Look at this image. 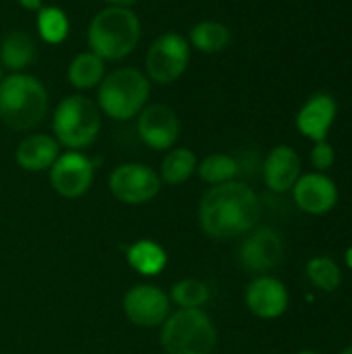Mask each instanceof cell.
Segmentation results:
<instances>
[{"label":"cell","mask_w":352,"mask_h":354,"mask_svg":"<svg viewBox=\"0 0 352 354\" xmlns=\"http://www.w3.org/2000/svg\"><path fill=\"white\" fill-rule=\"evenodd\" d=\"M261 216L257 193L243 180L210 187L199 201V226L218 241L245 236Z\"/></svg>","instance_id":"cell-1"},{"label":"cell","mask_w":352,"mask_h":354,"mask_svg":"<svg viewBox=\"0 0 352 354\" xmlns=\"http://www.w3.org/2000/svg\"><path fill=\"white\" fill-rule=\"evenodd\" d=\"M141 39V21L129 6H104L87 27V46L104 62L122 60L135 52Z\"/></svg>","instance_id":"cell-2"},{"label":"cell","mask_w":352,"mask_h":354,"mask_svg":"<svg viewBox=\"0 0 352 354\" xmlns=\"http://www.w3.org/2000/svg\"><path fill=\"white\" fill-rule=\"evenodd\" d=\"M50 108L46 85L29 73H10L0 81V120L15 131L37 127Z\"/></svg>","instance_id":"cell-3"},{"label":"cell","mask_w":352,"mask_h":354,"mask_svg":"<svg viewBox=\"0 0 352 354\" xmlns=\"http://www.w3.org/2000/svg\"><path fill=\"white\" fill-rule=\"evenodd\" d=\"M151 83L143 71L135 66H118L106 73L98 85V108L104 116L127 122L133 120L149 100Z\"/></svg>","instance_id":"cell-4"},{"label":"cell","mask_w":352,"mask_h":354,"mask_svg":"<svg viewBox=\"0 0 352 354\" xmlns=\"http://www.w3.org/2000/svg\"><path fill=\"white\" fill-rule=\"evenodd\" d=\"M102 131V112L98 104L81 93L62 97L52 112V137L60 147L81 151L95 143Z\"/></svg>","instance_id":"cell-5"},{"label":"cell","mask_w":352,"mask_h":354,"mask_svg":"<svg viewBox=\"0 0 352 354\" xmlns=\"http://www.w3.org/2000/svg\"><path fill=\"white\" fill-rule=\"evenodd\" d=\"M160 344L166 354H214L218 330L203 309H178L162 324Z\"/></svg>","instance_id":"cell-6"},{"label":"cell","mask_w":352,"mask_h":354,"mask_svg":"<svg viewBox=\"0 0 352 354\" xmlns=\"http://www.w3.org/2000/svg\"><path fill=\"white\" fill-rule=\"evenodd\" d=\"M191 46L178 31L158 35L145 52L143 73L151 85H172L189 68Z\"/></svg>","instance_id":"cell-7"},{"label":"cell","mask_w":352,"mask_h":354,"mask_svg":"<svg viewBox=\"0 0 352 354\" xmlns=\"http://www.w3.org/2000/svg\"><path fill=\"white\" fill-rule=\"evenodd\" d=\"M108 189L124 205H143L158 197L162 189L160 174L139 162H127L116 166L108 176Z\"/></svg>","instance_id":"cell-8"},{"label":"cell","mask_w":352,"mask_h":354,"mask_svg":"<svg viewBox=\"0 0 352 354\" xmlns=\"http://www.w3.org/2000/svg\"><path fill=\"white\" fill-rule=\"evenodd\" d=\"M284 259V241L272 226H255L245 234L239 249V263L249 274L263 276Z\"/></svg>","instance_id":"cell-9"},{"label":"cell","mask_w":352,"mask_h":354,"mask_svg":"<svg viewBox=\"0 0 352 354\" xmlns=\"http://www.w3.org/2000/svg\"><path fill=\"white\" fill-rule=\"evenodd\" d=\"M95 164L83 151H64L50 168V185L64 199L83 197L93 185Z\"/></svg>","instance_id":"cell-10"},{"label":"cell","mask_w":352,"mask_h":354,"mask_svg":"<svg viewBox=\"0 0 352 354\" xmlns=\"http://www.w3.org/2000/svg\"><path fill=\"white\" fill-rule=\"evenodd\" d=\"M122 311L139 328H158L170 315V297L154 284H137L127 290Z\"/></svg>","instance_id":"cell-11"},{"label":"cell","mask_w":352,"mask_h":354,"mask_svg":"<svg viewBox=\"0 0 352 354\" xmlns=\"http://www.w3.org/2000/svg\"><path fill=\"white\" fill-rule=\"evenodd\" d=\"M137 135L147 147L168 151L180 137L178 114L168 104H147L137 114Z\"/></svg>","instance_id":"cell-12"},{"label":"cell","mask_w":352,"mask_h":354,"mask_svg":"<svg viewBox=\"0 0 352 354\" xmlns=\"http://www.w3.org/2000/svg\"><path fill=\"white\" fill-rule=\"evenodd\" d=\"M245 305L259 319H278L286 313L290 295L282 280L263 274L249 282L245 290Z\"/></svg>","instance_id":"cell-13"},{"label":"cell","mask_w":352,"mask_h":354,"mask_svg":"<svg viewBox=\"0 0 352 354\" xmlns=\"http://www.w3.org/2000/svg\"><path fill=\"white\" fill-rule=\"evenodd\" d=\"M290 191L295 205L309 216H324L332 212L340 197L336 183L326 172L301 174Z\"/></svg>","instance_id":"cell-14"},{"label":"cell","mask_w":352,"mask_h":354,"mask_svg":"<svg viewBox=\"0 0 352 354\" xmlns=\"http://www.w3.org/2000/svg\"><path fill=\"white\" fill-rule=\"evenodd\" d=\"M338 116V102L334 95L326 91H317L307 97V102L299 108L295 124L299 133L307 139L324 141L328 139V133L332 131Z\"/></svg>","instance_id":"cell-15"},{"label":"cell","mask_w":352,"mask_h":354,"mask_svg":"<svg viewBox=\"0 0 352 354\" xmlns=\"http://www.w3.org/2000/svg\"><path fill=\"white\" fill-rule=\"evenodd\" d=\"M301 176V158L290 145H276L263 162V183L274 193H286Z\"/></svg>","instance_id":"cell-16"},{"label":"cell","mask_w":352,"mask_h":354,"mask_svg":"<svg viewBox=\"0 0 352 354\" xmlns=\"http://www.w3.org/2000/svg\"><path fill=\"white\" fill-rule=\"evenodd\" d=\"M60 156V145L52 135L31 133L27 135L15 151V160L19 168L27 172H44L50 170L56 158Z\"/></svg>","instance_id":"cell-17"},{"label":"cell","mask_w":352,"mask_h":354,"mask_svg":"<svg viewBox=\"0 0 352 354\" xmlns=\"http://www.w3.org/2000/svg\"><path fill=\"white\" fill-rule=\"evenodd\" d=\"M37 58V44L31 33L12 29L0 39V64L10 73H25Z\"/></svg>","instance_id":"cell-18"},{"label":"cell","mask_w":352,"mask_h":354,"mask_svg":"<svg viewBox=\"0 0 352 354\" xmlns=\"http://www.w3.org/2000/svg\"><path fill=\"white\" fill-rule=\"evenodd\" d=\"M230 39H232V33L228 25H224L222 21H214V19L195 23L187 35L191 50H197L201 54H220L230 46Z\"/></svg>","instance_id":"cell-19"},{"label":"cell","mask_w":352,"mask_h":354,"mask_svg":"<svg viewBox=\"0 0 352 354\" xmlns=\"http://www.w3.org/2000/svg\"><path fill=\"white\" fill-rule=\"evenodd\" d=\"M104 77H106V62L91 50L79 52L68 62V68H66L68 85L79 91L98 89V85L104 81Z\"/></svg>","instance_id":"cell-20"},{"label":"cell","mask_w":352,"mask_h":354,"mask_svg":"<svg viewBox=\"0 0 352 354\" xmlns=\"http://www.w3.org/2000/svg\"><path fill=\"white\" fill-rule=\"evenodd\" d=\"M127 261L135 272L151 278V276H160L164 272V268L168 266V253L156 241L141 239V241H135L127 249Z\"/></svg>","instance_id":"cell-21"},{"label":"cell","mask_w":352,"mask_h":354,"mask_svg":"<svg viewBox=\"0 0 352 354\" xmlns=\"http://www.w3.org/2000/svg\"><path fill=\"white\" fill-rule=\"evenodd\" d=\"M197 164H199V160L193 149H189V147L168 149V153L164 156V160L160 164V172H158L162 185L178 187V185L187 183L197 172Z\"/></svg>","instance_id":"cell-22"},{"label":"cell","mask_w":352,"mask_h":354,"mask_svg":"<svg viewBox=\"0 0 352 354\" xmlns=\"http://www.w3.org/2000/svg\"><path fill=\"white\" fill-rule=\"evenodd\" d=\"M241 172V164L234 156L230 153H210L197 164V176L207 183L210 187L224 185L230 180H237Z\"/></svg>","instance_id":"cell-23"},{"label":"cell","mask_w":352,"mask_h":354,"mask_svg":"<svg viewBox=\"0 0 352 354\" xmlns=\"http://www.w3.org/2000/svg\"><path fill=\"white\" fill-rule=\"evenodd\" d=\"M35 29L41 41L58 46L68 37L71 21L60 6H41L35 15Z\"/></svg>","instance_id":"cell-24"},{"label":"cell","mask_w":352,"mask_h":354,"mask_svg":"<svg viewBox=\"0 0 352 354\" xmlns=\"http://www.w3.org/2000/svg\"><path fill=\"white\" fill-rule=\"evenodd\" d=\"M307 278L315 288L324 292H336L342 284V270L336 259L328 255H317L307 261Z\"/></svg>","instance_id":"cell-25"},{"label":"cell","mask_w":352,"mask_h":354,"mask_svg":"<svg viewBox=\"0 0 352 354\" xmlns=\"http://www.w3.org/2000/svg\"><path fill=\"white\" fill-rule=\"evenodd\" d=\"M207 301H210V288L195 278L178 280L170 290V303H174L178 309H203Z\"/></svg>","instance_id":"cell-26"},{"label":"cell","mask_w":352,"mask_h":354,"mask_svg":"<svg viewBox=\"0 0 352 354\" xmlns=\"http://www.w3.org/2000/svg\"><path fill=\"white\" fill-rule=\"evenodd\" d=\"M336 162V151L332 147V143L328 139L324 141H315L311 147V164L315 168V172H328Z\"/></svg>","instance_id":"cell-27"},{"label":"cell","mask_w":352,"mask_h":354,"mask_svg":"<svg viewBox=\"0 0 352 354\" xmlns=\"http://www.w3.org/2000/svg\"><path fill=\"white\" fill-rule=\"evenodd\" d=\"M17 4H19L21 8H25V10H33V12H37V10L44 6V0H17Z\"/></svg>","instance_id":"cell-28"},{"label":"cell","mask_w":352,"mask_h":354,"mask_svg":"<svg viewBox=\"0 0 352 354\" xmlns=\"http://www.w3.org/2000/svg\"><path fill=\"white\" fill-rule=\"evenodd\" d=\"M102 2H106V6H129V8H133L139 0H102Z\"/></svg>","instance_id":"cell-29"},{"label":"cell","mask_w":352,"mask_h":354,"mask_svg":"<svg viewBox=\"0 0 352 354\" xmlns=\"http://www.w3.org/2000/svg\"><path fill=\"white\" fill-rule=\"evenodd\" d=\"M344 263H346L349 270H352V247H349L346 253H344Z\"/></svg>","instance_id":"cell-30"},{"label":"cell","mask_w":352,"mask_h":354,"mask_svg":"<svg viewBox=\"0 0 352 354\" xmlns=\"http://www.w3.org/2000/svg\"><path fill=\"white\" fill-rule=\"evenodd\" d=\"M297 354H322V353H317V351H311V348H305V351H299Z\"/></svg>","instance_id":"cell-31"},{"label":"cell","mask_w":352,"mask_h":354,"mask_svg":"<svg viewBox=\"0 0 352 354\" xmlns=\"http://www.w3.org/2000/svg\"><path fill=\"white\" fill-rule=\"evenodd\" d=\"M340 354H352V346H346V348H344Z\"/></svg>","instance_id":"cell-32"},{"label":"cell","mask_w":352,"mask_h":354,"mask_svg":"<svg viewBox=\"0 0 352 354\" xmlns=\"http://www.w3.org/2000/svg\"><path fill=\"white\" fill-rule=\"evenodd\" d=\"M4 79V68H2V64H0V81Z\"/></svg>","instance_id":"cell-33"}]
</instances>
